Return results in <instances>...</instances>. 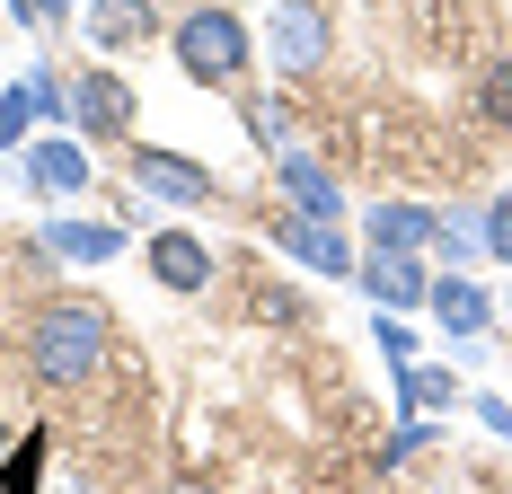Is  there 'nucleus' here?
<instances>
[{"instance_id":"23","label":"nucleus","mask_w":512,"mask_h":494,"mask_svg":"<svg viewBox=\"0 0 512 494\" xmlns=\"http://www.w3.org/2000/svg\"><path fill=\"white\" fill-rule=\"evenodd\" d=\"M168 494H212V486H195V477H186V486H168Z\"/></svg>"},{"instance_id":"18","label":"nucleus","mask_w":512,"mask_h":494,"mask_svg":"<svg viewBox=\"0 0 512 494\" xmlns=\"http://www.w3.org/2000/svg\"><path fill=\"white\" fill-rule=\"evenodd\" d=\"M248 124H256V142H265V150H292V106H283V98H256Z\"/></svg>"},{"instance_id":"25","label":"nucleus","mask_w":512,"mask_h":494,"mask_svg":"<svg viewBox=\"0 0 512 494\" xmlns=\"http://www.w3.org/2000/svg\"><path fill=\"white\" fill-rule=\"evenodd\" d=\"M0 450H9V424H0Z\"/></svg>"},{"instance_id":"24","label":"nucleus","mask_w":512,"mask_h":494,"mask_svg":"<svg viewBox=\"0 0 512 494\" xmlns=\"http://www.w3.org/2000/svg\"><path fill=\"white\" fill-rule=\"evenodd\" d=\"M0 177H9V150H0Z\"/></svg>"},{"instance_id":"14","label":"nucleus","mask_w":512,"mask_h":494,"mask_svg":"<svg viewBox=\"0 0 512 494\" xmlns=\"http://www.w3.org/2000/svg\"><path fill=\"white\" fill-rule=\"evenodd\" d=\"M424 309H433V318H442V327H451V336H486V327H495V300L477 292V283H468V274H442V283H433V300H424Z\"/></svg>"},{"instance_id":"2","label":"nucleus","mask_w":512,"mask_h":494,"mask_svg":"<svg viewBox=\"0 0 512 494\" xmlns=\"http://www.w3.org/2000/svg\"><path fill=\"white\" fill-rule=\"evenodd\" d=\"M168 53H177V71H186V80L230 89V80L248 71V27H239V9L204 0V9H186V18L168 27Z\"/></svg>"},{"instance_id":"3","label":"nucleus","mask_w":512,"mask_h":494,"mask_svg":"<svg viewBox=\"0 0 512 494\" xmlns=\"http://www.w3.org/2000/svg\"><path fill=\"white\" fill-rule=\"evenodd\" d=\"M71 133L80 142H124L133 133V89L115 71H80L71 80Z\"/></svg>"},{"instance_id":"10","label":"nucleus","mask_w":512,"mask_h":494,"mask_svg":"<svg viewBox=\"0 0 512 494\" xmlns=\"http://www.w3.org/2000/svg\"><path fill=\"white\" fill-rule=\"evenodd\" d=\"M354 274H362V292L380 300V309H424V300H433L424 265H415V256H398V247H371Z\"/></svg>"},{"instance_id":"13","label":"nucleus","mask_w":512,"mask_h":494,"mask_svg":"<svg viewBox=\"0 0 512 494\" xmlns=\"http://www.w3.org/2000/svg\"><path fill=\"white\" fill-rule=\"evenodd\" d=\"M371 247L424 256V247H442V212H424V203H380V212H371Z\"/></svg>"},{"instance_id":"20","label":"nucleus","mask_w":512,"mask_h":494,"mask_svg":"<svg viewBox=\"0 0 512 494\" xmlns=\"http://www.w3.org/2000/svg\"><path fill=\"white\" fill-rule=\"evenodd\" d=\"M477 230H486V256H504V265H512V186L486 203V221H477Z\"/></svg>"},{"instance_id":"22","label":"nucleus","mask_w":512,"mask_h":494,"mask_svg":"<svg viewBox=\"0 0 512 494\" xmlns=\"http://www.w3.org/2000/svg\"><path fill=\"white\" fill-rule=\"evenodd\" d=\"M468 406H477V424H486L495 442H512V397H468Z\"/></svg>"},{"instance_id":"9","label":"nucleus","mask_w":512,"mask_h":494,"mask_svg":"<svg viewBox=\"0 0 512 494\" xmlns=\"http://www.w3.org/2000/svg\"><path fill=\"white\" fill-rule=\"evenodd\" d=\"M212 247L195 239V230H151V283H168V292H212Z\"/></svg>"},{"instance_id":"12","label":"nucleus","mask_w":512,"mask_h":494,"mask_svg":"<svg viewBox=\"0 0 512 494\" xmlns=\"http://www.w3.org/2000/svg\"><path fill=\"white\" fill-rule=\"evenodd\" d=\"M142 36H159V0H89V45L98 53H124Z\"/></svg>"},{"instance_id":"15","label":"nucleus","mask_w":512,"mask_h":494,"mask_svg":"<svg viewBox=\"0 0 512 494\" xmlns=\"http://www.w3.org/2000/svg\"><path fill=\"white\" fill-rule=\"evenodd\" d=\"M45 424H27V433H18V442H9V450H0V494H36V486H45Z\"/></svg>"},{"instance_id":"16","label":"nucleus","mask_w":512,"mask_h":494,"mask_svg":"<svg viewBox=\"0 0 512 494\" xmlns=\"http://www.w3.org/2000/svg\"><path fill=\"white\" fill-rule=\"evenodd\" d=\"M36 124H45V98H36V80H9V89H0V150L36 142Z\"/></svg>"},{"instance_id":"11","label":"nucleus","mask_w":512,"mask_h":494,"mask_svg":"<svg viewBox=\"0 0 512 494\" xmlns=\"http://www.w3.org/2000/svg\"><path fill=\"white\" fill-rule=\"evenodd\" d=\"M124 247V221H71V212H45V256H71V265H106Z\"/></svg>"},{"instance_id":"4","label":"nucleus","mask_w":512,"mask_h":494,"mask_svg":"<svg viewBox=\"0 0 512 494\" xmlns=\"http://www.w3.org/2000/svg\"><path fill=\"white\" fill-rule=\"evenodd\" d=\"M133 186L151 203H177V212H195V203H212V168H195V159H177V150L142 142L133 150Z\"/></svg>"},{"instance_id":"1","label":"nucleus","mask_w":512,"mask_h":494,"mask_svg":"<svg viewBox=\"0 0 512 494\" xmlns=\"http://www.w3.org/2000/svg\"><path fill=\"white\" fill-rule=\"evenodd\" d=\"M106 345H115V327H106L98 300H45V309L27 318V336H18L36 389H89L106 371Z\"/></svg>"},{"instance_id":"5","label":"nucleus","mask_w":512,"mask_h":494,"mask_svg":"<svg viewBox=\"0 0 512 494\" xmlns=\"http://www.w3.org/2000/svg\"><path fill=\"white\" fill-rule=\"evenodd\" d=\"M327 62V9L318 0H274V71L301 80Z\"/></svg>"},{"instance_id":"21","label":"nucleus","mask_w":512,"mask_h":494,"mask_svg":"<svg viewBox=\"0 0 512 494\" xmlns=\"http://www.w3.org/2000/svg\"><path fill=\"white\" fill-rule=\"evenodd\" d=\"M71 9H80V0H9V18H18V27H62Z\"/></svg>"},{"instance_id":"17","label":"nucleus","mask_w":512,"mask_h":494,"mask_svg":"<svg viewBox=\"0 0 512 494\" xmlns=\"http://www.w3.org/2000/svg\"><path fill=\"white\" fill-rule=\"evenodd\" d=\"M477 115H486L495 133H512V62H495V71H486V89H477Z\"/></svg>"},{"instance_id":"7","label":"nucleus","mask_w":512,"mask_h":494,"mask_svg":"<svg viewBox=\"0 0 512 494\" xmlns=\"http://www.w3.org/2000/svg\"><path fill=\"white\" fill-rule=\"evenodd\" d=\"M274 247L301 256L309 274H354V265H362L354 239H345V221H301V212H283V221H274Z\"/></svg>"},{"instance_id":"19","label":"nucleus","mask_w":512,"mask_h":494,"mask_svg":"<svg viewBox=\"0 0 512 494\" xmlns=\"http://www.w3.org/2000/svg\"><path fill=\"white\" fill-rule=\"evenodd\" d=\"M424 442H433V415H398V433L380 442V459L398 468V459H415V450H424Z\"/></svg>"},{"instance_id":"8","label":"nucleus","mask_w":512,"mask_h":494,"mask_svg":"<svg viewBox=\"0 0 512 494\" xmlns=\"http://www.w3.org/2000/svg\"><path fill=\"white\" fill-rule=\"evenodd\" d=\"M274 177H283V203H292L301 221H345V195H336V177H327L309 150H274Z\"/></svg>"},{"instance_id":"6","label":"nucleus","mask_w":512,"mask_h":494,"mask_svg":"<svg viewBox=\"0 0 512 494\" xmlns=\"http://www.w3.org/2000/svg\"><path fill=\"white\" fill-rule=\"evenodd\" d=\"M27 177H36L45 195H89L98 159H89V142H80V133H62V124H53V133H36V142H27Z\"/></svg>"},{"instance_id":"26","label":"nucleus","mask_w":512,"mask_h":494,"mask_svg":"<svg viewBox=\"0 0 512 494\" xmlns=\"http://www.w3.org/2000/svg\"><path fill=\"white\" fill-rule=\"evenodd\" d=\"M0 9H9V0H0Z\"/></svg>"}]
</instances>
